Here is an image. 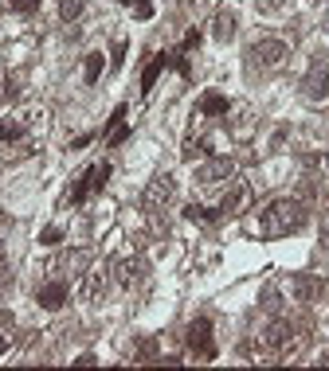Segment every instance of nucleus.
Masks as SVG:
<instances>
[{
	"label": "nucleus",
	"mask_w": 329,
	"mask_h": 371,
	"mask_svg": "<svg viewBox=\"0 0 329 371\" xmlns=\"http://www.w3.org/2000/svg\"><path fill=\"white\" fill-rule=\"evenodd\" d=\"M302 227H306V204H298V199H275V204H267V211H263V231H267L270 238L298 234Z\"/></svg>",
	"instance_id": "1"
},
{
	"label": "nucleus",
	"mask_w": 329,
	"mask_h": 371,
	"mask_svg": "<svg viewBox=\"0 0 329 371\" xmlns=\"http://www.w3.org/2000/svg\"><path fill=\"white\" fill-rule=\"evenodd\" d=\"M247 63H251V67H267V70L282 67V63H286V43L275 39V36L255 39V43L247 47Z\"/></svg>",
	"instance_id": "2"
},
{
	"label": "nucleus",
	"mask_w": 329,
	"mask_h": 371,
	"mask_svg": "<svg viewBox=\"0 0 329 371\" xmlns=\"http://www.w3.org/2000/svg\"><path fill=\"white\" fill-rule=\"evenodd\" d=\"M184 344L196 360H212L216 356V340H212V317H196L184 332Z\"/></svg>",
	"instance_id": "3"
},
{
	"label": "nucleus",
	"mask_w": 329,
	"mask_h": 371,
	"mask_svg": "<svg viewBox=\"0 0 329 371\" xmlns=\"http://www.w3.org/2000/svg\"><path fill=\"white\" fill-rule=\"evenodd\" d=\"M173 188H177V180H173L169 172H161V176H153L149 184H145V195H141V204L149 207V211H161V207L173 199Z\"/></svg>",
	"instance_id": "4"
},
{
	"label": "nucleus",
	"mask_w": 329,
	"mask_h": 371,
	"mask_svg": "<svg viewBox=\"0 0 329 371\" xmlns=\"http://www.w3.org/2000/svg\"><path fill=\"white\" fill-rule=\"evenodd\" d=\"M326 94H329V67L326 63H314V67L306 70V78H302V98L321 102Z\"/></svg>",
	"instance_id": "5"
},
{
	"label": "nucleus",
	"mask_w": 329,
	"mask_h": 371,
	"mask_svg": "<svg viewBox=\"0 0 329 371\" xmlns=\"http://www.w3.org/2000/svg\"><path fill=\"white\" fill-rule=\"evenodd\" d=\"M290 336H294V324H290L286 317H270V324L259 336V348H286Z\"/></svg>",
	"instance_id": "6"
},
{
	"label": "nucleus",
	"mask_w": 329,
	"mask_h": 371,
	"mask_svg": "<svg viewBox=\"0 0 329 371\" xmlns=\"http://www.w3.org/2000/svg\"><path fill=\"white\" fill-rule=\"evenodd\" d=\"M231 172H235V160L231 156H212L208 165L196 168V180L200 184H212V180H228Z\"/></svg>",
	"instance_id": "7"
},
{
	"label": "nucleus",
	"mask_w": 329,
	"mask_h": 371,
	"mask_svg": "<svg viewBox=\"0 0 329 371\" xmlns=\"http://www.w3.org/2000/svg\"><path fill=\"white\" fill-rule=\"evenodd\" d=\"M294 297L298 301H321L326 297V282H321L318 273H298L294 278Z\"/></svg>",
	"instance_id": "8"
},
{
	"label": "nucleus",
	"mask_w": 329,
	"mask_h": 371,
	"mask_svg": "<svg viewBox=\"0 0 329 371\" xmlns=\"http://www.w3.org/2000/svg\"><path fill=\"white\" fill-rule=\"evenodd\" d=\"M247 204H251V192L240 184V188H231V192L224 195V204H219V215H240Z\"/></svg>",
	"instance_id": "9"
},
{
	"label": "nucleus",
	"mask_w": 329,
	"mask_h": 371,
	"mask_svg": "<svg viewBox=\"0 0 329 371\" xmlns=\"http://www.w3.org/2000/svg\"><path fill=\"white\" fill-rule=\"evenodd\" d=\"M145 273V262L141 258H126V262H114V278H118L122 285H133Z\"/></svg>",
	"instance_id": "10"
},
{
	"label": "nucleus",
	"mask_w": 329,
	"mask_h": 371,
	"mask_svg": "<svg viewBox=\"0 0 329 371\" xmlns=\"http://www.w3.org/2000/svg\"><path fill=\"white\" fill-rule=\"evenodd\" d=\"M63 301H67V285H63V282L40 285V305H43V309H59Z\"/></svg>",
	"instance_id": "11"
},
{
	"label": "nucleus",
	"mask_w": 329,
	"mask_h": 371,
	"mask_svg": "<svg viewBox=\"0 0 329 371\" xmlns=\"http://www.w3.org/2000/svg\"><path fill=\"white\" fill-rule=\"evenodd\" d=\"M212 36L219 39V43H228L231 36H235V12H216V20H212Z\"/></svg>",
	"instance_id": "12"
},
{
	"label": "nucleus",
	"mask_w": 329,
	"mask_h": 371,
	"mask_svg": "<svg viewBox=\"0 0 329 371\" xmlns=\"http://www.w3.org/2000/svg\"><path fill=\"white\" fill-rule=\"evenodd\" d=\"M165 63H169V55H153L149 63H145V70H141V94L153 90V82H157V75L165 70Z\"/></svg>",
	"instance_id": "13"
},
{
	"label": "nucleus",
	"mask_w": 329,
	"mask_h": 371,
	"mask_svg": "<svg viewBox=\"0 0 329 371\" xmlns=\"http://www.w3.org/2000/svg\"><path fill=\"white\" fill-rule=\"evenodd\" d=\"M126 133H130V129H126V106H118V109H114V117H110L106 141H110V145H118V141H126Z\"/></svg>",
	"instance_id": "14"
},
{
	"label": "nucleus",
	"mask_w": 329,
	"mask_h": 371,
	"mask_svg": "<svg viewBox=\"0 0 329 371\" xmlns=\"http://www.w3.org/2000/svg\"><path fill=\"white\" fill-rule=\"evenodd\" d=\"M16 344V321H12V312H0V356Z\"/></svg>",
	"instance_id": "15"
},
{
	"label": "nucleus",
	"mask_w": 329,
	"mask_h": 371,
	"mask_svg": "<svg viewBox=\"0 0 329 371\" xmlns=\"http://www.w3.org/2000/svg\"><path fill=\"white\" fill-rule=\"evenodd\" d=\"M200 114H212V117H216V114H228V98L216 94V90H208V94L200 98Z\"/></svg>",
	"instance_id": "16"
},
{
	"label": "nucleus",
	"mask_w": 329,
	"mask_h": 371,
	"mask_svg": "<svg viewBox=\"0 0 329 371\" xmlns=\"http://www.w3.org/2000/svg\"><path fill=\"white\" fill-rule=\"evenodd\" d=\"M102 67H106V59H102L98 51H90V55H87V63H82V78H87L90 86H94V82L102 78Z\"/></svg>",
	"instance_id": "17"
},
{
	"label": "nucleus",
	"mask_w": 329,
	"mask_h": 371,
	"mask_svg": "<svg viewBox=\"0 0 329 371\" xmlns=\"http://www.w3.org/2000/svg\"><path fill=\"white\" fill-rule=\"evenodd\" d=\"M106 180H110V165H98L94 172H87V188H90V195L102 192V188H106Z\"/></svg>",
	"instance_id": "18"
},
{
	"label": "nucleus",
	"mask_w": 329,
	"mask_h": 371,
	"mask_svg": "<svg viewBox=\"0 0 329 371\" xmlns=\"http://www.w3.org/2000/svg\"><path fill=\"white\" fill-rule=\"evenodd\" d=\"M82 8H87V0H59V20H79L82 16Z\"/></svg>",
	"instance_id": "19"
},
{
	"label": "nucleus",
	"mask_w": 329,
	"mask_h": 371,
	"mask_svg": "<svg viewBox=\"0 0 329 371\" xmlns=\"http://www.w3.org/2000/svg\"><path fill=\"white\" fill-rule=\"evenodd\" d=\"M133 360H157V340H138V351H133Z\"/></svg>",
	"instance_id": "20"
},
{
	"label": "nucleus",
	"mask_w": 329,
	"mask_h": 371,
	"mask_svg": "<svg viewBox=\"0 0 329 371\" xmlns=\"http://www.w3.org/2000/svg\"><path fill=\"white\" fill-rule=\"evenodd\" d=\"M20 133H24L20 121H12V117L8 121H0V141H20Z\"/></svg>",
	"instance_id": "21"
},
{
	"label": "nucleus",
	"mask_w": 329,
	"mask_h": 371,
	"mask_svg": "<svg viewBox=\"0 0 329 371\" xmlns=\"http://www.w3.org/2000/svg\"><path fill=\"white\" fill-rule=\"evenodd\" d=\"M8 8H12V12H20V16H28V12L40 8V0H8Z\"/></svg>",
	"instance_id": "22"
},
{
	"label": "nucleus",
	"mask_w": 329,
	"mask_h": 371,
	"mask_svg": "<svg viewBox=\"0 0 329 371\" xmlns=\"http://www.w3.org/2000/svg\"><path fill=\"white\" fill-rule=\"evenodd\" d=\"M59 238H63L59 227H43V231H40V243H43V246H55Z\"/></svg>",
	"instance_id": "23"
},
{
	"label": "nucleus",
	"mask_w": 329,
	"mask_h": 371,
	"mask_svg": "<svg viewBox=\"0 0 329 371\" xmlns=\"http://www.w3.org/2000/svg\"><path fill=\"white\" fill-rule=\"evenodd\" d=\"M133 16H138V20H149V16H153V4H149V0H138V8H133Z\"/></svg>",
	"instance_id": "24"
},
{
	"label": "nucleus",
	"mask_w": 329,
	"mask_h": 371,
	"mask_svg": "<svg viewBox=\"0 0 329 371\" xmlns=\"http://www.w3.org/2000/svg\"><path fill=\"white\" fill-rule=\"evenodd\" d=\"M110 55H114V67H122V59H126V43H122V39H118V43H114V51H110Z\"/></svg>",
	"instance_id": "25"
},
{
	"label": "nucleus",
	"mask_w": 329,
	"mask_h": 371,
	"mask_svg": "<svg viewBox=\"0 0 329 371\" xmlns=\"http://www.w3.org/2000/svg\"><path fill=\"white\" fill-rule=\"evenodd\" d=\"M200 43V31H189V36H184V51H192Z\"/></svg>",
	"instance_id": "26"
},
{
	"label": "nucleus",
	"mask_w": 329,
	"mask_h": 371,
	"mask_svg": "<svg viewBox=\"0 0 329 371\" xmlns=\"http://www.w3.org/2000/svg\"><path fill=\"white\" fill-rule=\"evenodd\" d=\"M321 363H326V368H329V351H326V356H321Z\"/></svg>",
	"instance_id": "27"
},
{
	"label": "nucleus",
	"mask_w": 329,
	"mask_h": 371,
	"mask_svg": "<svg viewBox=\"0 0 329 371\" xmlns=\"http://www.w3.org/2000/svg\"><path fill=\"white\" fill-rule=\"evenodd\" d=\"M259 4H270V0H259Z\"/></svg>",
	"instance_id": "28"
},
{
	"label": "nucleus",
	"mask_w": 329,
	"mask_h": 371,
	"mask_svg": "<svg viewBox=\"0 0 329 371\" xmlns=\"http://www.w3.org/2000/svg\"><path fill=\"white\" fill-rule=\"evenodd\" d=\"M326 165H329V156H326Z\"/></svg>",
	"instance_id": "29"
}]
</instances>
